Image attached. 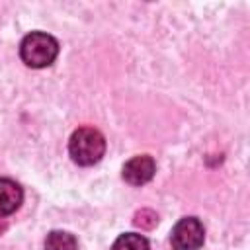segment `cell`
<instances>
[{"label":"cell","mask_w":250,"mask_h":250,"mask_svg":"<svg viewBox=\"0 0 250 250\" xmlns=\"http://www.w3.org/2000/svg\"><path fill=\"white\" fill-rule=\"evenodd\" d=\"M68 152L76 164L92 166L102 160L105 152V139L94 127H80L70 135Z\"/></svg>","instance_id":"1"},{"label":"cell","mask_w":250,"mask_h":250,"mask_svg":"<svg viewBox=\"0 0 250 250\" xmlns=\"http://www.w3.org/2000/svg\"><path fill=\"white\" fill-rule=\"evenodd\" d=\"M45 250H78V242L66 230H53L45 238Z\"/></svg>","instance_id":"6"},{"label":"cell","mask_w":250,"mask_h":250,"mask_svg":"<svg viewBox=\"0 0 250 250\" xmlns=\"http://www.w3.org/2000/svg\"><path fill=\"white\" fill-rule=\"evenodd\" d=\"M111 250H150V246H148V240L143 234L125 232L113 242Z\"/></svg>","instance_id":"7"},{"label":"cell","mask_w":250,"mask_h":250,"mask_svg":"<svg viewBox=\"0 0 250 250\" xmlns=\"http://www.w3.org/2000/svg\"><path fill=\"white\" fill-rule=\"evenodd\" d=\"M156 172V164L152 160V156L148 154H139V156H133L131 160L125 162L123 166V180L131 186H143L146 182L152 180Z\"/></svg>","instance_id":"4"},{"label":"cell","mask_w":250,"mask_h":250,"mask_svg":"<svg viewBox=\"0 0 250 250\" xmlns=\"http://www.w3.org/2000/svg\"><path fill=\"white\" fill-rule=\"evenodd\" d=\"M137 227H141V229H152L156 223H158V217H156V213H152L150 209H143V211H139L137 215H135V221H133Z\"/></svg>","instance_id":"8"},{"label":"cell","mask_w":250,"mask_h":250,"mask_svg":"<svg viewBox=\"0 0 250 250\" xmlns=\"http://www.w3.org/2000/svg\"><path fill=\"white\" fill-rule=\"evenodd\" d=\"M205 240V229L197 217H184L180 219L172 232L170 242L174 250H199Z\"/></svg>","instance_id":"3"},{"label":"cell","mask_w":250,"mask_h":250,"mask_svg":"<svg viewBox=\"0 0 250 250\" xmlns=\"http://www.w3.org/2000/svg\"><path fill=\"white\" fill-rule=\"evenodd\" d=\"M59 55V41L43 31H31L20 45L21 61L31 68H45L55 62Z\"/></svg>","instance_id":"2"},{"label":"cell","mask_w":250,"mask_h":250,"mask_svg":"<svg viewBox=\"0 0 250 250\" xmlns=\"http://www.w3.org/2000/svg\"><path fill=\"white\" fill-rule=\"evenodd\" d=\"M23 201V189L10 178H0V217L12 215Z\"/></svg>","instance_id":"5"}]
</instances>
